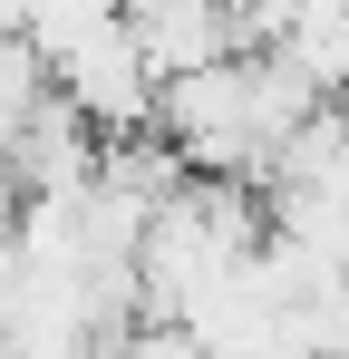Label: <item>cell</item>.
<instances>
[{"instance_id": "cell-1", "label": "cell", "mask_w": 349, "mask_h": 359, "mask_svg": "<svg viewBox=\"0 0 349 359\" xmlns=\"http://www.w3.org/2000/svg\"><path fill=\"white\" fill-rule=\"evenodd\" d=\"M58 97L97 126L107 146H126V136H146V126L165 117V88H156V68H146V49H136L126 20H116L97 49H78V59L58 68Z\"/></svg>"}, {"instance_id": "cell-3", "label": "cell", "mask_w": 349, "mask_h": 359, "mask_svg": "<svg viewBox=\"0 0 349 359\" xmlns=\"http://www.w3.org/2000/svg\"><path fill=\"white\" fill-rule=\"evenodd\" d=\"M126 29H136V49H146V68H156V88H184V78H204V68L242 59L233 10H214V0H156V10H126Z\"/></svg>"}, {"instance_id": "cell-6", "label": "cell", "mask_w": 349, "mask_h": 359, "mask_svg": "<svg viewBox=\"0 0 349 359\" xmlns=\"http://www.w3.org/2000/svg\"><path fill=\"white\" fill-rule=\"evenodd\" d=\"M272 359H310V350H301V340H291V350H272Z\"/></svg>"}, {"instance_id": "cell-4", "label": "cell", "mask_w": 349, "mask_h": 359, "mask_svg": "<svg viewBox=\"0 0 349 359\" xmlns=\"http://www.w3.org/2000/svg\"><path fill=\"white\" fill-rule=\"evenodd\" d=\"M116 20H126V10H107V0H49V10H29V49H39V59H49V78H58L78 49H97Z\"/></svg>"}, {"instance_id": "cell-2", "label": "cell", "mask_w": 349, "mask_h": 359, "mask_svg": "<svg viewBox=\"0 0 349 359\" xmlns=\"http://www.w3.org/2000/svg\"><path fill=\"white\" fill-rule=\"evenodd\" d=\"M0 165H10V184H20V204H29V194H88L97 165H107V136L78 117L68 97H49L39 117L20 126V146H10Z\"/></svg>"}, {"instance_id": "cell-5", "label": "cell", "mask_w": 349, "mask_h": 359, "mask_svg": "<svg viewBox=\"0 0 349 359\" xmlns=\"http://www.w3.org/2000/svg\"><path fill=\"white\" fill-rule=\"evenodd\" d=\"M49 97H58V78H49V59H39L29 39H10V49H0V156L20 146V126L39 117Z\"/></svg>"}]
</instances>
